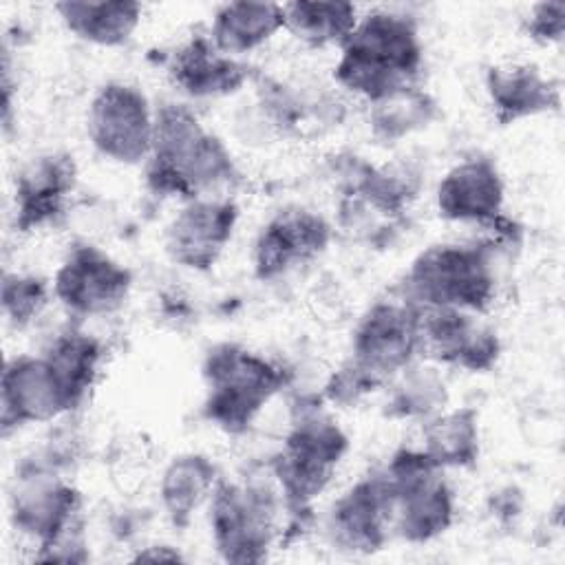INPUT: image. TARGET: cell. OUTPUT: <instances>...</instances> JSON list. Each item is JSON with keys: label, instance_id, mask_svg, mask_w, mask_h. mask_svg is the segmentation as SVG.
Returning <instances> with one entry per match:
<instances>
[{"label": "cell", "instance_id": "277c9868", "mask_svg": "<svg viewBox=\"0 0 565 565\" xmlns=\"http://www.w3.org/2000/svg\"><path fill=\"white\" fill-rule=\"evenodd\" d=\"M13 525L38 541L35 561H86L79 539L82 494L44 459L24 461L11 492Z\"/></svg>", "mask_w": 565, "mask_h": 565}, {"label": "cell", "instance_id": "f546056e", "mask_svg": "<svg viewBox=\"0 0 565 565\" xmlns=\"http://www.w3.org/2000/svg\"><path fill=\"white\" fill-rule=\"evenodd\" d=\"M380 386L382 384L373 375H369L358 364L347 360L338 371L331 373V377L324 384L322 395L331 404L351 406V404H358L362 397L371 395L373 391H377Z\"/></svg>", "mask_w": 565, "mask_h": 565}, {"label": "cell", "instance_id": "44dd1931", "mask_svg": "<svg viewBox=\"0 0 565 565\" xmlns=\"http://www.w3.org/2000/svg\"><path fill=\"white\" fill-rule=\"evenodd\" d=\"M55 13L64 29L77 40L115 49L126 44L141 22V4L128 0H66L57 2Z\"/></svg>", "mask_w": 565, "mask_h": 565}, {"label": "cell", "instance_id": "ac0fdd59", "mask_svg": "<svg viewBox=\"0 0 565 565\" xmlns=\"http://www.w3.org/2000/svg\"><path fill=\"white\" fill-rule=\"evenodd\" d=\"M505 183L497 163L488 157H470L455 163L435 192L437 212L450 223L490 225L501 216Z\"/></svg>", "mask_w": 565, "mask_h": 565}, {"label": "cell", "instance_id": "f1b7e54d", "mask_svg": "<svg viewBox=\"0 0 565 565\" xmlns=\"http://www.w3.org/2000/svg\"><path fill=\"white\" fill-rule=\"evenodd\" d=\"M49 302V285L33 274L4 271L0 305L7 322L15 329L31 324Z\"/></svg>", "mask_w": 565, "mask_h": 565}, {"label": "cell", "instance_id": "30bf717a", "mask_svg": "<svg viewBox=\"0 0 565 565\" xmlns=\"http://www.w3.org/2000/svg\"><path fill=\"white\" fill-rule=\"evenodd\" d=\"M422 309L404 296L373 302L351 335V362L382 386L419 358Z\"/></svg>", "mask_w": 565, "mask_h": 565}, {"label": "cell", "instance_id": "4dcf8cb0", "mask_svg": "<svg viewBox=\"0 0 565 565\" xmlns=\"http://www.w3.org/2000/svg\"><path fill=\"white\" fill-rule=\"evenodd\" d=\"M525 35L536 44H554L563 40L565 33V2H539L532 4L523 20Z\"/></svg>", "mask_w": 565, "mask_h": 565}, {"label": "cell", "instance_id": "5b68a950", "mask_svg": "<svg viewBox=\"0 0 565 565\" xmlns=\"http://www.w3.org/2000/svg\"><path fill=\"white\" fill-rule=\"evenodd\" d=\"M492 247L486 243H441L419 252L402 280V294L419 309L481 313L494 298Z\"/></svg>", "mask_w": 565, "mask_h": 565}, {"label": "cell", "instance_id": "cb8c5ba5", "mask_svg": "<svg viewBox=\"0 0 565 565\" xmlns=\"http://www.w3.org/2000/svg\"><path fill=\"white\" fill-rule=\"evenodd\" d=\"M42 355L49 362L71 411H75L97 380L104 360L102 342L79 329H66L46 344Z\"/></svg>", "mask_w": 565, "mask_h": 565}, {"label": "cell", "instance_id": "9a60e30c", "mask_svg": "<svg viewBox=\"0 0 565 565\" xmlns=\"http://www.w3.org/2000/svg\"><path fill=\"white\" fill-rule=\"evenodd\" d=\"M391 492L380 470L355 481L342 492L327 516V534L333 547L349 554L382 550L391 527Z\"/></svg>", "mask_w": 565, "mask_h": 565}, {"label": "cell", "instance_id": "7a4b0ae2", "mask_svg": "<svg viewBox=\"0 0 565 565\" xmlns=\"http://www.w3.org/2000/svg\"><path fill=\"white\" fill-rule=\"evenodd\" d=\"M424 46L417 24L397 11L373 9L362 15L340 46L333 79L369 104L417 84Z\"/></svg>", "mask_w": 565, "mask_h": 565}, {"label": "cell", "instance_id": "484cf974", "mask_svg": "<svg viewBox=\"0 0 565 565\" xmlns=\"http://www.w3.org/2000/svg\"><path fill=\"white\" fill-rule=\"evenodd\" d=\"M282 11L285 31L311 49H340L360 20L358 7L351 2L298 0L282 4Z\"/></svg>", "mask_w": 565, "mask_h": 565}, {"label": "cell", "instance_id": "6da1fadb", "mask_svg": "<svg viewBox=\"0 0 565 565\" xmlns=\"http://www.w3.org/2000/svg\"><path fill=\"white\" fill-rule=\"evenodd\" d=\"M146 185L157 196L183 203L212 196L214 190L236 181L238 170L221 137L177 102L154 108L152 148L146 159Z\"/></svg>", "mask_w": 565, "mask_h": 565}, {"label": "cell", "instance_id": "d4e9b609", "mask_svg": "<svg viewBox=\"0 0 565 565\" xmlns=\"http://www.w3.org/2000/svg\"><path fill=\"white\" fill-rule=\"evenodd\" d=\"M422 450L439 468H472L479 459V415L470 406L430 415L422 428Z\"/></svg>", "mask_w": 565, "mask_h": 565}, {"label": "cell", "instance_id": "3957f363", "mask_svg": "<svg viewBox=\"0 0 565 565\" xmlns=\"http://www.w3.org/2000/svg\"><path fill=\"white\" fill-rule=\"evenodd\" d=\"M201 375L205 384L201 413L227 435H243L289 380L280 364L238 342L210 347Z\"/></svg>", "mask_w": 565, "mask_h": 565}, {"label": "cell", "instance_id": "603a6c76", "mask_svg": "<svg viewBox=\"0 0 565 565\" xmlns=\"http://www.w3.org/2000/svg\"><path fill=\"white\" fill-rule=\"evenodd\" d=\"M216 483L218 470L207 455L183 452L170 459L159 479V499L170 523L185 527Z\"/></svg>", "mask_w": 565, "mask_h": 565}, {"label": "cell", "instance_id": "7402d4cb", "mask_svg": "<svg viewBox=\"0 0 565 565\" xmlns=\"http://www.w3.org/2000/svg\"><path fill=\"white\" fill-rule=\"evenodd\" d=\"M285 29L282 4L276 2H227L214 11L210 40L232 57H241Z\"/></svg>", "mask_w": 565, "mask_h": 565}, {"label": "cell", "instance_id": "2e32d148", "mask_svg": "<svg viewBox=\"0 0 565 565\" xmlns=\"http://www.w3.org/2000/svg\"><path fill=\"white\" fill-rule=\"evenodd\" d=\"M77 185V166L68 152L33 157L13 181V225L29 234L62 218Z\"/></svg>", "mask_w": 565, "mask_h": 565}, {"label": "cell", "instance_id": "1f68e13d", "mask_svg": "<svg viewBox=\"0 0 565 565\" xmlns=\"http://www.w3.org/2000/svg\"><path fill=\"white\" fill-rule=\"evenodd\" d=\"M137 561H181L183 556L172 550L170 545H152V547H146L143 552H139L135 556Z\"/></svg>", "mask_w": 565, "mask_h": 565}, {"label": "cell", "instance_id": "5bb4252c", "mask_svg": "<svg viewBox=\"0 0 565 565\" xmlns=\"http://www.w3.org/2000/svg\"><path fill=\"white\" fill-rule=\"evenodd\" d=\"M238 223V205L232 199L201 196L183 203L166 227V252L172 263L207 271L216 265Z\"/></svg>", "mask_w": 565, "mask_h": 565}, {"label": "cell", "instance_id": "83f0119b", "mask_svg": "<svg viewBox=\"0 0 565 565\" xmlns=\"http://www.w3.org/2000/svg\"><path fill=\"white\" fill-rule=\"evenodd\" d=\"M386 399V415L393 419H428L448 402V391L433 366H406Z\"/></svg>", "mask_w": 565, "mask_h": 565}, {"label": "cell", "instance_id": "9c48e42d", "mask_svg": "<svg viewBox=\"0 0 565 565\" xmlns=\"http://www.w3.org/2000/svg\"><path fill=\"white\" fill-rule=\"evenodd\" d=\"M86 135L108 161L146 163L154 135V110L137 86L106 82L88 104Z\"/></svg>", "mask_w": 565, "mask_h": 565}, {"label": "cell", "instance_id": "ffe728a7", "mask_svg": "<svg viewBox=\"0 0 565 565\" xmlns=\"http://www.w3.org/2000/svg\"><path fill=\"white\" fill-rule=\"evenodd\" d=\"M483 84L494 119L501 126L561 108V84L547 77L536 64H492L486 71Z\"/></svg>", "mask_w": 565, "mask_h": 565}, {"label": "cell", "instance_id": "d6986e66", "mask_svg": "<svg viewBox=\"0 0 565 565\" xmlns=\"http://www.w3.org/2000/svg\"><path fill=\"white\" fill-rule=\"evenodd\" d=\"M170 82L188 97H227L252 77V66L214 46L210 35H192L174 49L168 62Z\"/></svg>", "mask_w": 565, "mask_h": 565}, {"label": "cell", "instance_id": "4316f807", "mask_svg": "<svg viewBox=\"0 0 565 565\" xmlns=\"http://www.w3.org/2000/svg\"><path fill=\"white\" fill-rule=\"evenodd\" d=\"M435 97L413 84L369 104L371 135L382 143H397L404 137L430 126L437 117Z\"/></svg>", "mask_w": 565, "mask_h": 565}, {"label": "cell", "instance_id": "4fadbf2b", "mask_svg": "<svg viewBox=\"0 0 565 565\" xmlns=\"http://www.w3.org/2000/svg\"><path fill=\"white\" fill-rule=\"evenodd\" d=\"M333 227L316 210L287 205L258 232L252 263L258 280H274L298 265L318 258L331 243Z\"/></svg>", "mask_w": 565, "mask_h": 565}, {"label": "cell", "instance_id": "7c38bea8", "mask_svg": "<svg viewBox=\"0 0 565 565\" xmlns=\"http://www.w3.org/2000/svg\"><path fill=\"white\" fill-rule=\"evenodd\" d=\"M477 316L461 309H422L419 358L468 373L490 371L501 355V340Z\"/></svg>", "mask_w": 565, "mask_h": 565}, {"label": "cell", "instance_id": "8992f818", "mask_svg": "<svg viewBox=\"0 0 565 565\" xmlns=\"http://www.w3.org/2000/svg\"><path fill=\"white\" fill-rule=\"evenodd\" d=\"M347 450L349 437L331 417L316 406L298 411L269 463L285 510L294 516L289 521L305 523L313 499L327 490Z\"/></svg>", "mask_w": 565, "mask_h": 565}, {"label": "cell", "instance_id": "ba28073f", "mask_svg": "<svg viewBox=\"0 0 565 565\" xmlns=\"http://www.w3.org/2000/svg\"><path fill=\"white\" fill-rule=\"evenodd\" d=\"M280 492L267 481H221L210 497V530L227 563H260L276 539Z\"/></svg>", "mask_w": 565, "mask_h": 565}, {"label": "cell", "instance_id": "52a82bcc", "mask_svg": "<svg viewBox=\"0 0 565 565\" xmlns=\"http://www.w3.org/2000/svg\"><path fill=\"white\" fill-rule=\"evenodd\" d=\"M391 492V527L408 543H428L455 519V497L439 468L422 448H399L380 470Z\"/></svg>", "mask_w": 565, "mask_h": 565}, {"label": "cell", "instance_id": "e0dca14e", "mask_svg": "<svg viewBox=\"0 0 565 565\" xmlns=\"http://www.w3.org/2000/svg\"><path fill=\"white\" fill-rule=\"evenodd\" d=\"M0 406L4 435L20 426L53 422L71 413V406L42 353H24L4 362Z\"/></svg>", "mask_w": 565, "mask_h": 565}, {"label": "cell", "instance_id": "8fae6325", "mask_svg": "<svg viewBox=\"0 0 565 565\" xmlns=\"http://www.w3.org/2000/svg\"><path fill=\"white\" fill-rule=\"evenodd\" d=\"M130 289L132 271L90 243L73 245L53 276V296L77 318L117 311Z\"/></svg>", "mask_w": 565, "mask_h": 565}]
</instances>
